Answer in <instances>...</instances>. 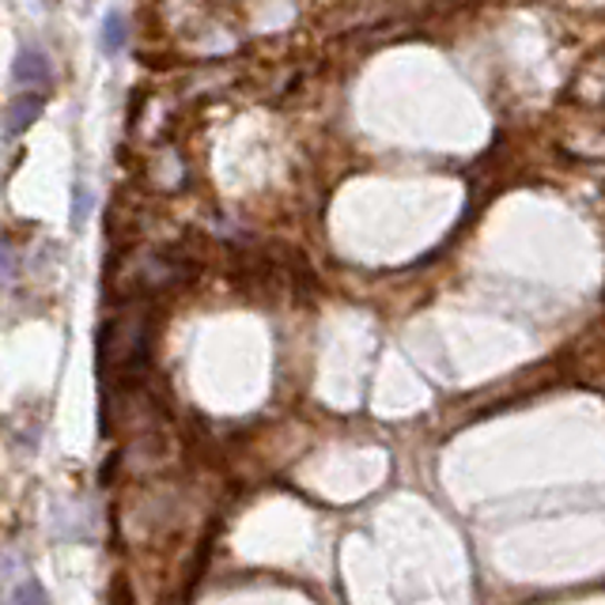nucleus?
I'll return each mask as SVG.
<instances>
[{
  "mask_svg": "<svg viewBox=\"0 0 605 605\" xmlns=\"http://www.w3.org/2000/svg\"><path fill=\"white\" fill-rule=\"evenodd\" d=\"M103 368H118L121 374H140L152 357V314L144 306H129L121 319L107 322L99 341Z\"/></svg>",
  "mask_w": 605,
  "mask_h": 605,
  "instance_id": "1",
  "label": "nucleus"
},
{
  "mask_svg": "<svg viewBox=\"0 0 605 605\" xmlns=\"http://www.w3.org/2000/svg\"><path fill=\"white\" fill-rule=\"evenodd\" d=\"M194 273H197L194 257L178 254V250H140V254H133L129 262H125V276H129L144 295L186 284Z\"/></svg>",
  "mask_w": 605,
  "mask_h": 605,
  "instance_id": "2",
  "label": "nucleus"
},
{
  "mask_svg": "<svg viewBox=\"0 0 605 605\" xmlns=\"http://www.w3.org/2000/svg\"><path fill=\"white\" fill-rule=\"evenodd\" d=\"M12 76H16V84H27V88L46 91L53 84V65H50V57L38 50V46H23V50L16 53Z\"/></svg>",
  "mask_w": 605,
  "mask_h": 605,
  "instance_id": "3",
  "label": "nucleus"
},
{
  "mask_svg": "<svg viewBox=\"0 0 605 605\" xmlns=\"http://www.w3.org/2000/svg\"><path fill=\"white\" fill-rule=\"evenodd\" d=\"M148 182L159 189H178L186 182V163L175 148H159L148 163Z\"/></svg>",
  "mask_w": 605,
  "mask_h": 605,
  "instance_id": "4",
  "label": "nucleus"
},
{
  "mask_svg": "<svg viewBox=\"0 0 605 605\" xmlns=\"http://www.w3.org/2000/svg\"><path fill=\"white\" fill-rule=\"evenodd\" d=\"M0 605H53V602L31 572H19L16 583H4V598H0Z\"/></svg>",
  "mask_w": 605,
  "mask_h": 605,
  "instance_id": "5",
  "label": "nucleus"
},
{
  "mask_svg": "<svg viewBox=\"0 0 605 605\" xmlns=\"http://www.w3.org/2000/svg\"><path fill=\"white\" fill-rule=\"evenodd\" d=\"M42 107H46L42 95H31V91L19 95V99L8 103V110H4V129L12 133V137L23 129H31V125L38 121V114H42Z\"/></svg>",
  "mask_w": 605,
  "mask_h": 605,
  "instance_id": "6",
  "label": "nucleus"
},
{
  "mask_svg": "<svg viewBox=\"0 0 605 605\" xmlns=\"http://www.w3.org/2000/svg\"><path fill=\"white\" fill-rule=\"evenodd\" d=\"M125 38H129V23H125L121 12H110L107 23H103V50L107 53H118L125 46Z\"/></svg>",
  "mask_w": 605,
  "mask_h": 605,
  "instance_id": "7",
  "label": "nucleus"
},
{
  "mask_svg": "<svg viewBox=\"0 0 605 605\" xmlns=\"http://www.w3.org/2000/svg\"><path fill=\"white\" fill-rule=\"evenodd\" d=\"M16 276V250L0 238V284H8Z\"/></svg>",
  "mask_w": 605,
  "mask_h": 605,
  "instance_id": "8",
  "label": "nucleus"
}]
</instances>
